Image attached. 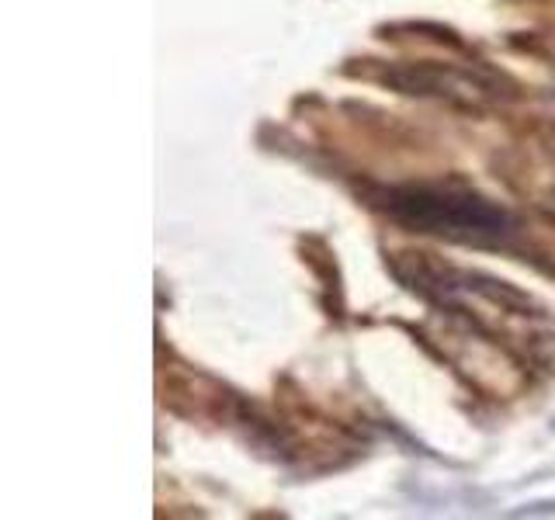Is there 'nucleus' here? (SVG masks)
<instances>
[{"label": "nucleus", "instance_id": "obj_1", "mask_svg": "<svg viewBox=\"0 0 555 520\" xmlns=\"http://www.w3.org/2000/svg\"><path fill=\"white\" fill-rule=\"evenodd\" d=\"M369 205L410 233L438 236L448 243H462V247L496 250L517 236V219L507 208L459 178L375 187Z\"/></svg>", "mask_w": 555, "mask_h": 520}, {"label": "nucleus", "instance_id": "obj_2", "mask_svg": "<svg viewBox=\"0 0 555 520\" xmlns=\"http://www.w3.org/2000/svg\"><path fill=\"white\" fill-rule=\"evenodd\" d=\"M364 63L369 66L354 69V74L386 83L399 94L444 101L451 108L482 112V104L500 94L514 98V91H503V87H511L507 77H496L486 66H459V63H434V60H421V63L416 60H396V63L364 60Z\"/></svg>", "mask_w": 555, "mask_h": 520}, {"label": "nucleus", "instance_id": "obj_3", "mask_svg": "<svg viewBox=\"0 0 555 520\" xmlns=\"http://www.w3.org/2000/svg\"><path fill=\"white\" fill-rule=\"evenodd\" d=\"M552 150H555V146H552Z\"/></svg>", "mask_w": 555, "mask_h": 520}]
</instances>
